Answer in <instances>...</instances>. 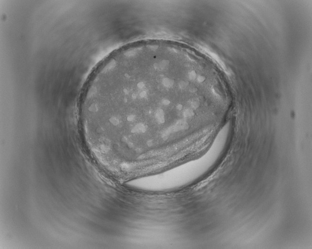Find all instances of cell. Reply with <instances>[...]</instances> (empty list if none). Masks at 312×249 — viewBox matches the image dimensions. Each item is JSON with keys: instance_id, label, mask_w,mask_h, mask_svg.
I'll use <instances>...</instances> for the list:
<instances>
[{"instance_id": "2", "label": "cell", "mask_w": 312, "mask_h": 249, "mask_svg": "<svg viewBox=\"0 0 312 249\" xmlns=\"http://www.w3.org/2000/svg\"><path fill=\"white\" fill-rule=\"evenodd\" d=\"M213 148L199 159L172 168L159 174L148 176L145 186L149 191L162 192L175 190L187 185L205 172L221 154L224 146L216 141Z\"/></svg>"}, {"instance_id": "1", "label": "cell", "mask_w": 312, "mask_h": 249, "mask_svg": "<svg viewBox=\"0 0 312 249\" xmlns=\"http://www.w3.org/2000/svg\"><path fill=\"white\" fill-rule=\"evenodd\" d=\"M174 60L156 52L123 48L105 59L82 97L84 128L95 142L117 151L137 149L149 137L168 135L175 122Z\"/></svg>"}]
</instances>
